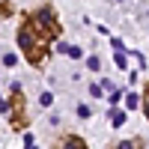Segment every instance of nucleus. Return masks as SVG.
<instances>
[{
  "label": "nucleus",
  "instance_id": "nucleus-5",
  "mask_svg": "<svg viewBox=\"0 0 149 149\" xmlns=\"http://www.w3.org/2000/svg\"><path fill=\"white\" fill-rule=\"evenodd\" d=\"M57 51H63V54H69V57H74V60L81 57V48H74V45H63V42L57 45Z\"/></svg>",
  "mask_w": 149,
  "mask_h": 149
},
{
  "label": "nucleus",
  "instance_id": "nucleus-9",
  "mask_svg": "<svg viewBox=\"0 0 149 149\" xmlns=\"http://www.w3.org/2000/svg\"><path fill=\"white\" fill-rule=\"evenodd\" d=\"M86 69H90V72H98V69H102V60H98V57H90V60H86Z\"/></svg>",
  "mask_w": 149,
  "mask_h": 149
},
{
  "label": "nucleus",
  "instance_id": "nucleus-4",
  "mask_svg": "<svg viewBox=\"0 0 149 149\" xmlns=\"http://www.w3.org/2000/svg\"><path fill=\"white\" fill-rule=\"evenodd\" d=\"M60 149H86V143L81 137H63V146Z\"/></svg>",
  "mask_w": 149,
  "mask_h": 149
},
{
  "label": "nucleus",
  "instance_id": "nucleus-2",
  "mask_svg": "<svg viewBox=\"0 0 149 149\" xmlns=\"http://www.w3.org/2000/svg\"><path fill=\"white\" fill-rule=\"evenodd\" d=\"M30 27L36 33H42L45 39H54V36L60 33V24H57V15H54V9H36L33 15H30Z\"/></svg>",
  "mask_w": 149,
  "mask_h": 149
},
{
  "label": "nucleus",
  "instance_id": "nucleus-10",
  "mask_svg": "<svg viewBox=\"0 0 149 149\" xmlns=\"http://www.w3.org/2000/svg\"><path fill=\"white\" fill-rule=\"evenodd\" d=\"M113 60H116V66H119L122 72L128 69V63H125V54H122V51H116V57H113Z\"/></svg>",
  "mask_w": 149,
  "mask_h": 149
},
{
  "label": "nucleus",
  "instance_id": "nucleus-11",
  "mask_svg": "<svg viewBox=\"0 0 149 149\" xmlns=\"http://www.w3.org/2000/svg\"><path fill=\"white\" fill-rule=\"evenodd\" d=\"M51 102H54V95H51V93H42V95H39V104H42V107H48Z\"/></svg>",
  "mask_w": 149,
  "mask_h": 149
},
{
  "label": "nucleus",
  "instance_id": "nucleus-18",
  "mask_svg": "<svg viewBox=\"0 0 149 149\" xmlns=\"http://www.w3.org/2000/svg\"><path fill=\"white\" fill-rule=\"evenodd\" d=\"M143 110H146V116H149V86H146V104H143Z\"/></svg>",
  "mask_w": 149,
  "mask_h": 149
},
{
  "label": "nucleus",
  "instance_id": "nucleus-6",
  "mask_svg": "<svg viewBox=\"0 0 149 149\" xmlns=\"http://www.w3.org/2000/svg\"><path fill=\"white\" fill-rule=\"evenodd\" d=\"M110 122H113V125L119 128L122 122H125V110H110Z\"/></svg>",
  "mask_w": 149,
  "mask_h": 149
},
{
  "label": "nucleus",
  "instance_id": "nucleus-8",
  "mask_svg": "<svg viewBox=\"0 0 149 149\" xmlns=\"http://www.w3.org/2000/svg\"><path fill=\"white\" fill-rule=\"evenodd\" d=\"M137 104H140V98H137V93H128V95H125V107H128V110H134Z\"/></svg>",
  "mask_w": 149,
  "mask_h": 149
},
{
  "label": "nucleus",
  "instance_id": "nucleus-14",
  "mask_svg": "<svg viewBox=\"0 0 149 149\" xmlns=\"http://www.w3.org/2000/svg\"><path fill=\"white\" fill-rule=\"evenodd\" d=\"M119 95H122V90H110V102L116 104V102H119Z\"/></svg>",
  "mask_w": 149,
  "mask_h": 149
},
{
  "label": "nucleus",
  "instance_id": "nucleus-19",
  "mask_svg": "<svg viewBox=\"0 0 149 149\" xmlns=\"http://www.w3.org/2000/svg\"><path fill=\"white\" fill-rule=\"evenodd\" d=\"M24 149H36V143H33V137H27V143H24Z\"/></svg>",
  "mask_w": 149,
  "mask_h": 149
},
{
  "label": "nucleus",
  "instance_id": "nucleus-1",
  "mask_svg": "<svg viewBox=\"0 0 149 149\" xmlns=\"http://www.w3.org/2000/svg\"><path fill=\"white\" fill-rule=\"evenodd\" d=\"M18 48H21V54L27 57L33 66H42L45 57H48V45H45V39H39V36H36V30L30 27V24H24V27L18 30Z\"/></svg>",
  "mask_w": 149,
  "mask_h": 149
},
{
  "label": "nucleus",
  "instance_id": "nucleus-3",
  "mask_svg": "<svg viewBox=\"0 0 149 149\" xmlns=\"http://www.w3.org/2000/svg\"><path fill=\"white\" fill-rule=\"evenodd\" d=\"M9 113H12V125L21 128V116H24V93L18 90V84L12 86V104H9Z\"/></svg>",
  "mask_w": 149,
  "mask_h": 149
},
{
  "label": "nucleus",
  "instance_id": "nucleus-16",
  "mask_svg": "<svg viewBox=\"0 0 149 149\" xmlns=\"http://www.w3.org/2000/svg\"><path fill=\"white\" fill-rule=\"evenodd\" d=\"M9 12H12V6H9V3H0V15H9Z\"/></svg>",
  "mask_w": 149,
  "mask_h": 149
},
{
  "label": "nucleus",
  "instance_id": "nucleus-15",
  "mask_svg": "<svg viewBox=\"0 0 149 149\" xmlns=\"http://www.w3.org/2000/svg\"><path fill=\"white\" fill-rule=\"evenodd\" d=\"M78 113H81V116L86 119V116H90V107H86V104H78Z\"/></svg>",
  "mask_w": 149,
  "mask_h": 149
},
{
  "label": "nucleus",
  "instance_id": "nucleus-17",
  "mask_svg": "<svg viewBox=\"0 0 149 149\" xmlns=\"http://www.w3.org/2000/svg\"><path fill=\"white\" fill-rule=\"evenodd\" d=\"M0 113H9V104L3 102V98H0Z\"/></svg>",
  "mask_w": 149,
  "mask_h": 149
},
{
  "label": "nucleus",
  "instance_id": "nucleus-13",
  "mask_svg": "<svg viewBox=\"0 0 149 149\" xmlns=\"http://www.w3.org/2000/svg\"><path fill=\"white\" fill-rule=\"evenodd\" d=\"M15 60H18L15 54H6V57H3V63H6V66H15Z\"/></svg>",
  "mask_w": 149,
  "mask_h": 149
},
{
  "label": "nucleus",
  "instance_id": "nucleus-7",
  "mask_svg": "<svg viewBox=\"0 0 149 149\" xmlns=\"http://www.w3.org/2000/svg\"><path fill=\"white\" fill-rule=\"evenodd\" d=\"M116 149H140V137H134V140H122V143H116Z\"/></svg>",
  "mask_w": 149,
  "mask_h": 149
},
{
  "label": "nucleus",
  "instance_id": "nucleus-12",
  "mask_svg": "<svg viewBox=\"0 0 149 149\" xmlns=\"http://www.w3.org/2000/svg\"><path fill=\"white\" fill-rule=\"evenodd\" d=\"M90 95H95V98H102V86H98V84H93V86H90Z\"/></svg>",
  "mask_w": 149,
  "mask_h": 149
}]
</instances>
